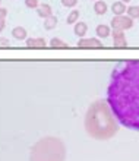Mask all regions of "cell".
<instances>
[{"label": "cell", "mask_w": 139, "mask_h": 161, "mask_svg": "<svg viewBox=\"0 0 139 161\" xmlns=\"http://www.w3.org/2000/svg\"><path fill=\"white\" fill-rule=\"evenodd\" d=\"M107 104L123 127L139 132V60L120 62L113 68Z\"/></svg>", "instance_id": "cell-1"}, {"label": "cell", "mask_w": 139, "mask_h": 161, "mask_svg": "<svg viewBox=\"0 0 139 161\" xmlns=\"http://www.w3.org/2000/svg\"><path fill=\"white\" fill-rule=\"evenodd\" d=\"M64 145L57 138H42L31 148L30 161H63Z\"/></svg>", "instance_id": "cell-2"}, {"label": "cell", "mask_w": 139, "mask_h": 161, "mask_svg": "<svg viewBox=\"0 0 139 161\" xmlns=\"http://www.w3.org/2000/svg\"><path fill=\"white\" fill-rule=\"evenodd\" d=\"M133 26V19L131 16H114L111 19V28L116 31H125L131 30Z\"/></svg>", "instance_id": "cell-3"}, {"label": "cell", "mask_w": 139, "mask_h": 161, "mask_svg": "<svg viewBox=\"0 0 139 161\" xmlns=\"http://www.w3.org/2000/svg\"><path fill=\"white\" fill-rule=\"evenodd\" d=\"M78 47L81 48H101L103 42L97 38H82L78 41Z\"/></svg>", "instance_id": "cell-4"}, {"label": "cell", "mask_w": 139, "mask_h": 161, "mask_svg": "<svg viewBox=\"0 0 139 161\" xmlns=\"http://www.w3.org/2000/svg\"><path fill=\"white\" fill-rule=\"evenodd\" d=\"M113 40H114V46L116 47H126L127 46L126 37H125V34H123V31H116L114 30Z\"/></svg>", "instance_id": "cell-5"}, {"label": "cell", "mask_w": 139, "mask_h": 161, "mask_svg": "<svg viewBox=\"0 0 139 161\" xmlns=\"http://www.w3.org/2000/svg\"><path fill=\"white\" fill-rule=\"evenodd\" d=\"M26 47L28 48H44L47 47L44 38H26Z\"/></svg>", "instance_id": "cell-6"}, {"label": "cell", "mask_w": 139, "mask_h": 161, "mask_svg": "<svg viewBox=\"0 0 139 161\" xmlns=\"http://www.w3.org/2000/svg\"><path fill=\"white\" fill-rule=\"evenodd\" d=\"M37 13H38V16L44 18V19H47V18L53 16V10H51V6H50V4H47V3L40 4V6L37 8Z\"/></svg>", "instance_id": "cell-7"}, {"label": "cell", "mask_w": 139, "mask_h": 161, "mask_svg": "<svg viewBox=\"0 0 139 161\" xmlns=\"http://www.w3.org/2000/svg\"><path fill=\"white\" fill-rule=\"evenodd\" d=\"M126 10H127L126 4L123 3V2H114L111 4V12L114 13V16H122V15H125Z\"/></svg>", "instance_id": "cell-8"}, {"label": "cell", "mask_w": 139, "mask_h": 161, "mask_svg": "<svg viewBox=\"0 0 139 161\" xmlns=\"http://www.w3.org/2000/svg\"><path fill=\"white\" fill-rule=\"evenodd\" d=\"M12 35H13V38H16V40H26L28 32H26V30L24 26H15L12 30Z\"/></svg>", "instance_id": "cell-9"}, {"label": "cell", "mask_w": 139, "mask_h": 161, "mask_svg": "<svg viewBox=\"0 0 139 161\" xmlns=\"http://www.w3.org/2000/svg\"><path fill=\"white\" fill-rule=\"evenodd\" d=\"M86 31H88V26H86V24H85V22H76V24H75L73 32H75L78 37H85Z\"/></svg>", "instance_id": "cell-10"}, {"label": "cell", "mask_w": 139, "mask_h": 161, "mask_svg": "<svg viewBox=\"0 0 139 161\" xmlns=\"http://www.w3.org/2000/svg\"><path fill=\"white\" fill-rule=\"evenodd\" d=\"M95 32H97V35L100 37V38H107L110 34H111V31H110V26L108 25H98L97 28H95Z\"/></svg>", "instance_id": "cell-11"}, {"label": "cell", "mask_w": 139, "mask_h": 161, "mask_svg": "<svg viewBox=\"0 0 139 161\" xmlns=\"http://www.w3.org/2000/svg\"><path fill=\"white\" fill-rule=\"evenodd\" d=\"M94 10H95L97 15H104V13L108 10V6H107V3L103 2V0H97L95 4H94Z\"/></svg>", "instance_id": "cell-12"}, {"label": "cell", "mask_w": 139, "mask_h": 161, "mask_svg": "<svg viewBox=\"0 0 139 161\" xmlns=\"http://www.w3.org/2000/svg\"><path fill=\"white\" fill-rule=\"evenodd\" d=\"M56 25H57V18L56 16H50V18H47V19H44V28L47 31L54 30Z\"/></svg>", "instance_id": "cell-13"}, {"label": "cell", "mask_w": 139, "mask_h": 161, "mask_svg": "<svg viewBox=\"0 0 139 161\" xmlns=\"http://www.w3.org/2000/svg\"><path fill=\"white\" fill-rule=\"evenodd\" d=\"M78 19H79V10H72L66 18V22H68V25H70V24H76Z\"/></svg>", "instance_id": "cell-14"}, {"label": "cell", "mask_w": 139, "mask_h": 161, "mask_svg": "<svg viewBox=\"0 0 139 161\" xmlns=\"http://www.w3.org/2000/svg\"><path fill=\"white\" fill-rule=\"evenodd\" d=\"M50 47L51 48H68V44L66 42H63V41H60L59 38H53L50 41Z\"/></svg>", "instance_id": "cell-15"}, {"label": "cell", "mask_w": 139, "mask_h": 161, "mask_svg": "<svg viewBox=\"0 0 139 161\" xmlns=\"http://www.w3.org/2000/svg\"><path fill=\"white\" fill-rule=\"evenodd\" d=\"M127 16H131L132 19H139V6H131V8H127Z\"/></svg>", "instance_id": "cell-16"}, {"label": "cell", "mask_w": 139, "mask_h": 161, "mask_svg": "<svg viewBox=\"0 0 139 161\" xmlns=\"http://www.w3.org/2000/svg\"><path fill=\"white\" fill-rule=\"evenodd\" d=\"M25 6L28 9H37L40 3H38V0H25Z\"/></svg>", "instance_id": "cell-17"}, {"label": "cell", "mask_w": 139, "mask_h": 161, "mask_svg": "<svg viewBox=\"0 0 139 161\" xmlns=\"http://www.w3.org/2000/svg\"><path fill=\"white\" fill-rule=\"evenodd\" d=\"M78 0H62V4L66 6V8H75Z\"/></svg>", "instance_id": "cell-18"}, {"label": "cell", "mask_w": 139, "mask_h": 161, "mask_svg": "<svg viewBox=\"0 0 139 161\" xmlns=\"http://www.w3.org/2000/svg\"><path fill=\"white\" fill-rule=\"evenodd\" d=\"M9 46V40L4 37H0V47H8Z\"/></svg>", "instance_id": "cell-19"}, {"label": "cell", "mask_w": 139, "mask_h": 161, "mask_svg": "<svg viewBox=\"0 0 139 161\" xmlns=\"http://www.w3.org/2000/svg\"><path fill=\"white\" fill-rule=\"evenodd\" d=\"M6 16H8V9L0 8V19H4Z\"/></svg>", "instance_id": "cell-20"}, {"label": "cell", "mask_w": 139, "mask_h": 161, "mask_svg": "<svg viewBox=\"0 0 139 161\" xmlns=\"http://www.w3.org/2000/svg\"><path fill=\"white\" fill-rule=\"evenodd\" d=\"M4 25H6V24H4V19H0V32L4 30Z\"/></svg>", "instance_id": "cell-21"}, {"label": "cell", "mask_w": 139, "mask_h": 161, "mask_svg": "<svg viewBox=\"0 0 139 161\" xmlns=\"http://www.w3.org/2000/svg\"><path fill=\"white\" fill-rule=\"evenodd\" d=\"M120 2H123V3H129L131 0H120Z\"/></svg>", "instance_id": "cell-22"}, {"label": "cell", "mask_w": 139, "mask_h": 161, "mask_svg": "<svg viewBox=\"0 0 139 161\" xmlns=\"http://www.w3.org/2000/svg\"><path fill=\"white\" fill-rule=\"evenodd\" d=\"M0 3H2V0H0Z\"/></svg>", "instance_id": "cell-23"}]
</instances>
